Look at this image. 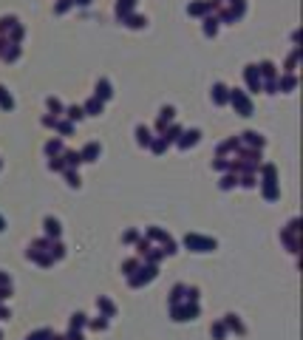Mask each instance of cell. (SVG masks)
I'll use <instances>...</instances> for the list:
<instances>
[{
	"mask_svg": "<svg viewBox=\"0 0 303 340\" xmlns=\"http://www.w3.org/2000/svg\"><path fill=\"white\" fill-rule=\"evenodd\" d=\"M136 136H139V142H142V145H148V142H151V133H148V128H139V130H136Z\"/></svg>",
	"mask_w": 303,
	"mask_h": 340,
	"instance_id": "cell-7",
	"label": "cell"
},
{
	"mask_svg": "<svg viewBox=\"0 0 303 340\" xmlns=\"http://www.w3.org/2000/svg\"><path fill=\"white\" fill-rule=\"evenodd\" d=\"M85 326V315H74V321H71V332H77V329H83Z\"/></svg>",
	"mask_w": 303,
	"mask_h": 340,
	"instance_id": "cell-5",
	"label": "cell"
},
{
	"mask_svg": "<svg viewBox=\"0 0 303 340\" xmlns=\"http://www.w3.org/2000/svg\"><path fill=\"white\" fill-rule=\"evenodd\" d=\"M168 119H173V108H165L162 111V122H168Z\"/></svg>",
	"mask_w": 303,
	"mask_h": 340,
	"instance_id": "cell-13",
	"label": "cell"
},
{
	"mask_svg": "<svg viewBox=\"0 0 303 340\" xmlns=\"http://www.w3.org/2000/svg\"><path fill=\"white\" fill-rule=\"evenodd\" d=\"M227 326H230V329H236L238 335H244V326H241V321H238L236 315H227Z\"/></svg>",
	"mask_w": 303,
	"mask_h": 340,
	"instance_id": "cell-3",
	"label": "cell"
},
{
	"mask_svg": "<svg viewBox=\"0 0 303 340\" xmlns=\"http://www.w3.org/2000/svg\"><path fill=\"white\" fill-rule=\"evenodd\" d=\"M196 142H199V130H190V133H187V139H182V147L196 145Z\"/></svg>",
	"mask_w": 303,
	"mask_h": 340,
	"instance_id": "cell-4",
	"label": "cell"
},
{
	"mask_svg": "<svg viewBox=\"0 0 303 340\" xmlns=\"http://www.w3.org/2000/svg\"><path fill=\"white\" fill-rule=\"evenodd\" d=\"M213 335H216V340H224V335H227V326H224V323H219L216 329H213Z\"/></svg>",
	"mask_w": 303,
	"mask_h": 340,
	"instance_id": "cell-9",
	"label": "cell"
},
{
	"mask_svg": "<svg viewBox=\"0 0 303 340\" xmlns=\"http://www.w3.org/2000/svg\"><path fill=\"white\" fill-rule=\"evenodd\" d=\"M68 116H71V119H80V116H83V111H80V108H71V111H68Z\"/></svg>",
	"mask_w": 303,
	"mask_h": 340,
	"instance_id": "cell-14",
	"label": "cell"
},
{
	"mask_svg": "<svg viewBox=\"0 0 303 340\" xmlns=\"http://www.w3.org/2000/svg\"><path fill=\"white\" fill-rule=\"evenodd\" d=\"M46 230H49L51 235H57V233H60V224H57L54 218H46Z\"/></svg>",
	"mask_w": 303,
	"mask_h": 340,
	"instance_id": "cell-8",
	"label": "cell"
},
{
	"mask_svg": "<svg viewBox=\"0 0 303 340\" xmlns=\"http://www.w3.org/2000/svg\"><path fill=\"white\" fill-rule=\"evenodd\" d=\"M88 111H91V113L102 111V102H97V99H94V102H88Z\"/></svg>",
	"mask_w": 303,
	"mask_h": 340,
	"instance_id": "cell-12",
	"label": "cell"
},
{
	"mask_svg": "<svg viewBox=\"0 0 303 340\" xmlns=\"http://www.w3.org/2000/svg\"><path fill=\"white\" fill-rule=\"evenodd\" d=\"M224 91H227L224 85H216V99H219V102H224V99H227V94H224Z\"/></svg>",
	"mask_w": 303,
	"mask_h": 340,
	"instance_id": "cell-10",
	"label": "cell"
},
{
	"mask_svg": "<svg viewBox=\"0 0 303 340\" xmlns=\"http://www.w3.org/2000/svg\"><path fill=\"white\" fill-rule=\"evenodd\" d=\"M100 306L105 309V312H108V315H114V306H111V304H108V301H100Z\"/></svg>",
	"mask_w": 303,
	"mask_h": 340,
	"instance_id": "cell-15",
	"label": "cell"
},
{
	"mask_svg": "<svg viewBox=\"0 0 303 340\" xmlns=\"http://www.w3.org/2000/svg\"><path fill=\"white\" fill-rule=\"evenodd\" d=\"M26 340H51V332L49 329H43V332H37V335H29Z\"/></svg>",
	"mask_w": 303,
	"mask_h": 340,
	"instance_id": "cell-6",
	"label": "cell"
},
{
	"mask_svg": "<svg viewBox=\"0 0 303 340\" xmlns=\"http://www.w3.org/2000/svg\"><path fill=\"white\" fill-rule=\"evenodd\" d=\"M187 247H193L196 252H207V250L216 247V241H207V238H199V235H187Z\"/></svg>",
	"mask_w": 303,
	"mask_h": 340,
	"instance_id": "cell-1",
	"label": "cell"
},
{
	"mask_svg": "<svg viewBox=\"0 0 303 340\" xmlns=\"http://www.w3.org/2000/svg\"><path fill=\"white\" fill-rule=\"evenodd\" d=\"M233 105H238V108H241V113H244V116H250V113H252V105H250V99L244 97L241 91H233Z\"/></svg>",
	"mask_w": 303,
	"mask_h": 340,
	"instance_id": "cell-2",
	"label": "cell"
},
{
	"mask_svg": "<svg viewBox=\"0 0 303 340\" xmlns=\"http://www.w3.org/2000/svg\"><path fill=\"white\" fill-rule=\"evenodd\" d=\"M97 94H102V97H111V88H108V82H100V88H97Z\"/></svg>",
	"mask_w": 303,
	"mask_h": 340,
	"instance_id": "cell-11",
	"label": "cell"
},
{
	"mask_svg": "<svg viewBox=\"0 0 303 340\" xmlns=\"http://www.w3.org/2000/svg\"><path fill=\"white\" fill-rule=\"evenodd\" d=\"M49 153H54V150H60V142H49V147H46Z\"/></svg>",
	"mask_w": 303,
	"mask_h": 340,
	"instance_id": "cell-16",
	"label": "cell"
}]
</instances>
